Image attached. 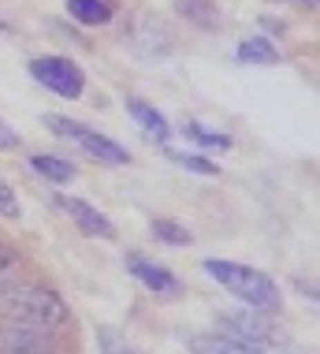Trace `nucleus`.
Segmentation results:
<instances>
[{
	"instance_id": "7",
	"label": "nucleus",
	"mask_w": 320,
	"mask_h": 354,
	"mask_svg": "<svg viewBox=\"0 0 320 354\" xmlns=\"http://www.w3.org/2000/svg\"><path fill=\"white\" fill-rule=\"evenodd\" d=\"M60 209L75 220V224H79L82 235H90V239H115V224H112V220L104 216L97 205L86 202V198L64 194V198H60Z\"/></svg>"
},
{
	"instance_id": "20",
	"label": "nucleus",
	"mask_w": 320,
	"mask_h": 354,
	"mask_svg": "<svg viewBox=\"0 0 320 354\" xmlns=\"http://www.w3.org/2000/svg\"><path fill=\"white\" fill-rule=\"evenodd\" d=\"M101 351H104V354H142V351H134L127 339H120V336H115V332H109V328L101 332Z\"/></svg>"
},
{
	"instance_id": "14",
	"label": "nucleus",
	"mask_w": 320,
	"mask_h": 354,
	"mask_svg": "<svg viewBox=\"0 0 320 354\" xmlns=\"http://www.w3.org/2000/svg\"><path fill=\"white\" fill-rule=\"evenodd\" d=\"M149 232L157 235L160 243H168V246H190V243H194V235H190L182 224H176V220H153Z\"/></svg>"
},
{
	"instance_id": "16",
	"label": "nucleus",
	"mask_w": 320,
	"mask_h": 354,
	"mask_svg": "<svg viewBox=\"0 0 320 354\" xmlns=\"http://www.w3.org/2000/svg\"><path fill=\"white\" fill-rule=\"evenodd\" d=\"M179 12L194 19L198 26H212L216 23V4H209V0H179Z\"/></svg>"
},
{
	"instance_id": "8",
	"label": "nucleus",
	"mask_w": 320,
	"mask_h": 354,
	"mask_svg": "<svg viewBox=\"0 0 320 354\" xmlns=\"http://www.w3.org/2000/svg\"><path fill=\"white\" fill-rule=\"evenodd\" d=\"M227 328H231V336H238V339H250V343H257V347H265V343H276L279 339V328L272 324V313H265V310H242V313H231L227 317Z\"/></svg>"
},
{
	"instance_id": "11",
	"label": "nucleus",
	"mask_w": 320,
	"mask_h": 354,
	"mask_svg": "<svg viewBox=\"0 0 320 354\" xmlns=\"http://www.w3.org/2000/svg\"><path fill=\"white\" fill-rule=\"evenodd\" d=\"M67 15L82 26H104L115 15V0H67Z\"/></svg>"
},
{
	"instance_id": "21",
	"label": "nucleus",
	"mask_w": 320,
	"mask_h": 354,
	"mask_svg": "<svg viewBox=\"0 0 320 354\" xmlns=\"http://www.w3.org/2000/svg\"><path fill=\"white\" fill-rule=\"evenodd\" d=\"M19 146H23V138H19V131H15L8 120H0V149H19Z\"/></svg>"
},
{
	"instance_id": "3",
	"label": "nucleus",
	"mask_w": 320,
	"mask_h": 354,
	"mask_svg": "<svg viewBox=\"0 0 320 354\" xmlns=\"http://www.w3.org/2000/svg\"><path fill=\"white\" fill-rule=\"evenodd\" d=\"M48 123V131L53 135H60L67 142H75L82 153H90L93 160H101V165H112V168H120V165H131V153L120 146L115 138L109 135H101V131H93L90 123H79V120H67V116H45Z\"/></svg>"
},
{
	"instance_id": "12",
	"label": "nucleus",
	"mask_w": 320,
	"mask_h": 354,
	"mask_svg": "<svg viewBox=\"0 0 320 354\" xmlns=\"http://www.w3.org/2000/svg\"><path fill=\"white\" fill-rule=\"evenodd\" d=\"M30 168L45 179V183H67V179L79 176V168H75L71 160L53 157V153H34V157H30Z\"/></svg>"
},
{
	"instance_id": "13",
	"label": "nucleus",
	"mask_w": 320,
	"mask_h": 354,
	"mask_svg": "<svg viewBox=\"0 0 320 354\" xmlns=\"http://www.w3.org/2000/svg\"><path fill=\"white\" fill-rule=\"evenodd\" d=\"M235 53L242 64H254V68H272V64H279V53L268 37H246Z\"/></svg>"
},
{
	"instance_id": "2",
	"label": "nucleus",
	"mask_w": 320,
	"mask_h": 354,
	"mask_svg": "<svg viewBox=\"0 0 320 354\" xmlns=\"http://www.w3.org/2000/svg\"><path fill=\"white\" fill-rule=\"evenodd\" d=\"M201 269H205L220 287H227V291L235 295L242 306H250V310H265V313L279 310V283L268 272L250 269V265H238V261H227V257H205Z\"/></svg>"
},
{
	"instance_id": "1",
	"label": "nucleus",
	"mask_w": 320,
	"mask_h": 354,
	"mask_svg": "<svg viewBox=\"0 0 320 354\" xmlns=\"http://www.w3.org/2000/svg\"><path fill=\"white\" fill-rule=\"evenodd\" d=\"M0 321L34 324V328L60 332L67 324V302L60 291L45 283H4L0 287Z\"/></svg>"
},
{
	"instance_id": "15",
	"label": "nucleus",
	"mask_w": 320,
	"mask_h": 354,
	"mask_svg": "<svg viewBox=\"0 0 320 354\" xmlns=\"http://www.w3.org/2000/svg\"><path fill=\"white\" fill-rule=\"evenodd\" d=\"M164 153H168L179 168H187V171H198V176H220V168L212 165V160L198 157V153H179V149H164Z\"/></svg>"
},
{
	"instance_id": "17",
	"label": "nucleus",
	"mask_w": 320,
	"mask_h": 354,
	"mask_svg": "<svg viewBox=\"0 0 320 354\" xmlns=\"http://www.w3.org/2000/svg\"><path fill=\"white\" fill-rule=\"evenodd\" d=\"M187 138H194L198 146H205V149H231V138L227 135H216V131H205L201 123H187Z\"/></svg>"
},
{
	"instance_id": "18",
	"label": "nucleus",
	"mask_w": 320,
	"mask_h": 354,
	"mask_svg": "<svg viewBox=\"0 0 320 354\" xmlns=\"http://www.w3.org/2000/svg\"><path fill=\"white\" fill-rule=\"evenodd\" d=\"M0 216H4V220H19V216H23V202H19V194L12 190V183H4V176H0Z\"/></svg>"
},
{
	"instance_id": "10",
	"label": "nucleus",
	"mask_w": 320,
	"mask_h": 354,
	"mask_svg": "<svg viewBox=\"0 0 320 354\" xmlns=\"http://www.w3.org/2000/svg\"><path fill=\"white\" fill-rule=\"evenodd\" d=\"M194 354H265V347L238 336H227V332H209V336L194 339Z\"/></svg>"
},
{
	"instance_id": "9",
	"label": "nucleus",
	"mask_w": 320,
	"mask_h": 354,
	"mask_svg": "<svg viewBox=\"0 0 320 354\" xmlns=\"http://www.w3.org/2000/svg\"><path fill=\"white\" fill-rule=\"evenodd\" d=\"M127 112H131V120L142 127L145 138L160 142V146L171 138V123L164 120V112H157L153 104H145V101H138V97H127Z\"/></svg>"
},
{
	"instance_id": "22",
	"label": "nucleus",
	"mask_w": 320,
	"mask_h": 354,
	"mask_svg": "<svg viewBox=\"0 0 320 354\" xmlns=\"http://www.w3.org/2000/svg\"><path fill=\"white\" fill-rule=\"evenodd\" d=\"M305 4H317V0H305Z\"/></svg>"
},
{
	"instance_id": "5",
	"label": "nucleus",
	"mask_w": 320,
	"mask_h": 354,
	"mask_svg": "<svg viewBox=\"0 0 320 354\" xmlns=\"http://www.w3.org/2000/svg\"><path fill=\"white\" fill-rule=\"evenodd\" d=\"M0 354H64V351L56 347V332L0 321Z\"/></svg>"
},
{
	"instance_id": "6",
	"label": "nucleus",
	"mask_w": 320,
	"mask_h": 354,
	"mask_svg": "<svg viewBox=\"0 0 320 354\" xmlns=\"http://www.w3.org/2000/svg\"><path fill=\"white\" fill-rule=\"evenodd\" d=\"M127 272H131L149 295H157V299H179V295H182L179 276L171 272L168 265H157V261H149V257H142V254H131V257H127Z\"/></svg>"
},
{
	"instance_id": "19",
	"label": "nucleus",
	"mask_w": 320,
	"mask_h": 354,
	"mask_svg": "<svg viewBox=\"0 0 320 354\" xmlns=\"http://www.w3.org/2000/svg\"><path fill=\"white\" fill-rule=\"evenodd\" d=\"M19 265H23V257H19V254H15V250H12V246H8V243H0V287L15 280Z\"/></svg>"
},
{
	"instance_id": "4",
	"label": "nucleus",
	"mask_w": 320,
	"mask_h": 354,
	"mask_svg": "<svg viewBox=\"0 0 320 354\" xmlns=\"http://www.w3.org/2000/svg\"><path fill=\"white\" fill-rule=\"evenodd\" d=\"M30 79L37 86H45L48 93H56V97H67V101H79L82 90H86V75L75 60H67V56H37L30 60Z\"/></svg>"
}]
</instances>
